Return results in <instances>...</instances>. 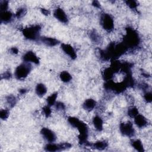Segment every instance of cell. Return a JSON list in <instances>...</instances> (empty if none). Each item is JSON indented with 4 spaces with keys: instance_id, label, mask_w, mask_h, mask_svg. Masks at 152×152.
Instances as JSON below:
<instances>
[{
    "instance_id": "7402d4cb",
    "label": "cell",
    "mask_w": 152,
    "mask_h": 152,
    "mask_svg": "<svg viewBox=\"0 0 152 152\" xmlns=\"http://www.w3.org/2000/svg\"><path fill=\"white\" fill-rule=\"evenodd\" d=\"M90 38H91V39L92 40V41H93L94 42H96V43L99 42L100 41V39L99 35L98 34V33H96L95 30L90 32Z\"/></svg>"
},
{
    "instance_id": "cb8c5ba5",
    "label": "cell",
    "mask_w": 152,
    "mask_h": 152,
    "mask_svg": "<svg viewBox=\"0 0 152 152\" xmlns=\"http://www.w3.org/2000/svg\"><path fill=\"white\" fill-rule=\"evenodd\" d=\"M7 100L8 103L9 104V105L11 106V107H13V106L16 105V99L14 96H8L7 98Z\"/></svg>"
},
{
    "instance_id": "836d02e7",
    "label": "cell",
    "mask_w": 152,
    "mask_h": 152,
    "mask_svg": "<svg viewBox=\"0 0 152 152\" xmlns=\"http://www.w3.org/2000/svg\"><path fill=\"white\" fill-rule=\"evenodd\" d=\"M93 6H94L95 7H97V8L100 7V4L99 3V1H94L93 2Z\"/></svg>"
},
{
    "instance_id": "ffe728a7",
    "label": "cell",
    "mask_w": 152,
    "mask_h": 152,
    "mask_svg": "<svg viewBox=\"0 0 152 152\" xmlns=\"http://www.w3.org/2000/svg\"><path fill=\"white\" fill-rule=\"evenodd\" d=\"M57 98V93H55L50 95L47 98V103L49 106L54 105L56 103V99Z\"/></svg>"
},
{
    "instance_id": "484cf974",
    "label": "cell",
    "mask_w": 152,
    "mask_h": 152,
    "mask_svg": "<svg viewBox=\"0 0 152 152\" xmlns=\"http://www.w3.org/2000/svg\"><path fill=\"white\" fill-rule=\"evenodd\" d=\"M43 112L46 117H49L51 114V109L50 108V106L47 105L44 106L43 108Z\"/></svg>"
},
{
    "instance_id": "f546056e",
    "label": "cell",
    "mask_w": 152,
    "mask_h": 152,
    "mask_svg": "<svg viewBox=\"0 0 152 152\" xmlns=\"http://www.w3.org/2000/svg\"><path fill=\"white\" fill-rule=\"evenodd\" d=\"M144 99L145 100L148 102L150 103L151 102L152 100V94L151 92H147L146 93H145L144 96Z\"/></svg>"
},
{
    "instance_id": "5b68a950",
    "label": "cell",
    "mask_w": 152,
    "mask_h": 152,
    "mask_svg": "<svg viewBox=\"0 0 152 152\" xmlns=\"http://www.w3.org/2000/svg\"><path fill=\"white\" fill-rule=\"evenodd\" d=\"M120 131L124 135L128 137H132L135 135V130L132 124L130 122L121 123L120 125Z\"/></svg>"
},
{
    "instance_id": "2e32d148",
    "label": "cell",
    "mask_w": 152,
    "mask_h": 152,
    "mask_svg": "<svg viewBox=\"0 0 152 152\" xmlns=\"http://www.w3.org/2000/svg\"><path fill=\"white\" fill-rule=\"evenodd\" d=\"M93 123L97 130L100 131L103 130V121L100 117L96 116L93 119Z\"/></svg>"
},
{
    "instance_id": "44dd1931",
    "label": "cell",
    "mask_w": 152,
    "mask_h": 152,
    "mask_svg": "<svg viewBox=\"0 0 152 152\" xmlns=\"http://www.w3.org/2000/svg\"><path fill=\"white\" fill-rule=\"evenodd\" d=\"M128 115L131 118H134L139 114V111L136 107H131L128 111Z\"/></svg>"
},
{
    "instance_id": "83f0119b",
    "label": "cell",
    "mask_w": 152,
    "mask_h": 152,
    "mask_svg": "<svg viewBox=\"0 0 152 152\" xmlns=\"http://www.w3.org/2000/svg\"><path fill=\"white\" fill-rule=\"evenodd\" d=\"M10 112L7 109H3L0 111V117L3 120L6 119L9 116Z\"/></svg>"
},
{
    "instance_id": "8992f818",
    "label": "cell",
    "mask_w": 152,
    "mask_h": 152,
    "mask_svg": "<svg viewBox=\"0 0 152 152\" xmlns=\"http://www.w3.org/2000/svg\"><path fill=\"white\" fill-rule=\"evenodd\" d=\"M40 133L43 135L44 139L50 143H54L56 140V138L55 133L49 128H43L41 130Z\"/></svg>"
},
{
    "instance_id": "9a60e30c",
    "label": "cell",
    "mask_w": 152,
    "mask_h": 152,
    "mask_svg": "<svg viewBox=\"0 0 152 152\" xmlns=\"http://www.w3.org/2000/svg\"><path fill=\"white\" fill-rule=\"evenodd\" d=\"M47 89L46 86H45L43 84L40 83L36 86V93L40 97L43 96L47 93Z\"/></svg>"
},
{
    "instance_id": "3957f363",
    "label": "cell",
    "mask_w": 152,
    "mask_h": 152,
    "mask_svg": "<svg viewBox=\"0 0 152 152\" xmlns=\"http://www.w3.org/2000/svg\"><path fill=\"white\" fill-rule=\"evenodd\" d=\"M40 27L39 25L25 28L23 30L24 36L29 40H36L39 38Z\"/></svg>"
},
{
    "instance_id": "277c9868",
    "label": "cell",
    "mask_w": 152,
    "mask_h": 152,
    "mask_svg": "<svg viewBox=\"0 0 152 152\" xmlns=\"http://www.w3.org/2000/svg\"><path fill=\"white\" fill-rule=\"evenodd\" d=\"M100 23L103 28L108 32L111 31L114 27V20L111 15L108 14H103L102 15Z\"/></svg>"
},
{
    "instance_id": "d6a6232c",
    "label": "cell",
    "mask_w": 152,
    "mask_h": 152,
    "mask_svg": "<svg viewBox=\"0 0 152 152\" xmlns=\"http://www.w3.org/2000/svg\"><path fill=\"white\" fill-rule=\"evenodd\" d=\"M10 52L11 53L13 54H18V52H19V50L16 47H13L12 48L11 50H10Z\"/></svg>"
},
{
    "instance_id": "7a4b0ae2",
    "label": "cell",
    "mask_w": 152,
    "mask_h": 152,
    "mask_svg": "<svg viewBox=\"0 0 152 152\" xmlns=\"http://www.w3.org/2000/svg\"><path fill=\"white\" fill-rule=\"evenodd\" d=\"M32 66L30 63H24L18 66L15 71L14 75L19 80L24 79L31 71Z\"/></svg>"
},
{
    "instance_id": "ac0fdd59",
    "label": "cell",
    "mask_w": 152,
    "mask_h": 152,
    "mask_svg": "<svg viewBox=\"0 0 152 152\" xmlns=\"http://www.w3.org/2000/svg\"><path fill=\"white\" fill-rule=\"evenodd\" d=\"M132 146L135 150H137L140 152H143L144 151L143 145L142 142L139 140H134L132 142Z\"/></svg>"
},
{
    "instance_id": "d4e9b609",
    "label": "cell",
    "mask_w": 152,
    "mask_h": 152,
    "mask_svg": "<svg viewBox=\"0 0 152 152\" xmlns=\"http://www.w3.org/2000/svg\"><path fill=\"white\" fill-rule=\"evenodd\" d=\"M127 5H128L129 6V7L131 9H136L137 7L138 6V4L137 2L134 1V0H129V1H126Z\"/></svg>"
},
{
    "instance_id": "603a6c76",
    "label": "cell",
    "mask_w": 152,
    "mask_h": 152,
    "mask_svg": "<svg viewBox=\"0 0 152 152\" xmlns=\"http://www.w3.org/2000/svg\"><path fill=\"white\" fill-rule=\"evenodd\" d=\"M68 121L69 123L70 124V125L75 128L80 121V120L78 118H75V117H69L68 119Z\"/></svg>"
},
{
    "instance_id": "e0dca14e",
    "label": "cell",
    "mask_w": 152,
    "mask_h": 152,
    "mask_svg": "<svg viewBox=\"0 0 152 152\" xmlns=\"http://www.w3.org/2000/svg\"><path fill=\"white\" fill-rule=\"evenodd\" d=\"M59 77H60L61 80H62V82H63L64 83H68V82H70L72 79V77H71V74L66 71H63L61 73Z\"/></svg>"
},
{
    "instance_id": "5bb4252c",
    "label": "cell",
    "mask_w": 152,
    "mask_h": 152,
    "mask_svg": "<svg viewBox=\"0 0 152 152\" xmlns=\"http://www.w3.org/2000/svg\"><path fill=\"white\" fill-rule=\"evenodd\" d=\"M114 74H115L114 72L112 70V69L110 67L105 69V70L103 71L102 73L103 78L106 82L111 80L114 77Z\"/></svg>"
},
{
    "instance_id": "d590c367",
    "label": "cell",
    "mask_w": 152,
    "mask_h": 152,
    "mask_svg": "<svg viewBox=\"0 0 152 152\" xmlns=\"http://www.w3.org/2000/svg\"><path fill=\"white\" fill-rule=\"evenodd\" d=\"M26 89H21V90H20V93H21V94H24L26 92Z\"/></svg>"
},
{
    "instance_id": "d6986e66",
    "label": "cell",
    "mask_w": 152,
    "mask_h": 152,
    "mask_svg": "<svg viewBox=\"0 0 152 152\" xmlns=\"http://www.w3.org/2000/svg\"><path fill=\"white\" fill-rule=\"evenodd\" d=\"M108 146V143L105 142H101L99 141L96 143H95L93 145L92 147L96 149H98L99 150H102L106 149Z\"/></svg>"
},
{
    "instance_id": "e575fe53",
    "label": "cell",
    "mask_w": 152,
    "mask_h": 152,
    "mask_svg": "<svg viewBox=\"0 0 152 152\" xmlns=\"http://www.w3.org/2000/svg\"><path fill=\"white\" fill-rule=\"evenodd\" d=\"M41 11H42V13L43 14L46 15V16H48V15L50 14V11H49L48 10H46V9L42 8V9H41Z\"/></svg>"
},
{
    "instance_id": "4dcf8cb0",
    "label": "cell",
    "mask_w": 152,
    "mask_h": 152,
    "mask_svg": "<svg viewBox=\"0 0 152 152\" xmlns=\"http://www.w3.org/2000/svg\"><path fill=\"white\" fill-rule=\"evenodd\" d=\"M56 108L58 110H64L65 109V105L62 102H56Z\"/></svg>"
},
{
    "instance_id": "4316f807",
    "label": "cell",
    "mask_w": 152,
    "mask_h": 152,
    "mask_svg": "<svg viewBox=\"0 0 152 152\" xmlns=\"http://www.w3.org/2000/svg\"><path fill=\"white\" fill-rule=\"evenodd\" d=\"M26 14V9L22 8H20L17 11V12L16 13V16L18 19H20V18L23 17Z\"/></svg>"
},
{
    "instance_id": "52a82bcc",
    "label": "cell",
    "mask_w": 152,
    "mask_h": 152,
    "mask_svg": "<svg viewBox=\"0 0 152 152\" xmlns=\"http://www.w3.org/2000/svg\"><path fill=\"white\" fill-rule=\"evenodd\" d=\"M23 59L24 63H33L35 64H38L39 63V60L38 56L32 51H29L26 52L23 56Z\"/></svg>"
},
{
    "instance_id": "ba28073f",
    "label": "cell",
    "mask_w": 152,
    "mask_h": 152,
    "mask_svg": "<svg viewBox=\"0 0 152 152\" xmlns=\"http://www.w3.org/2000/svg\"><path fill=\"white\" fill-rule=\"evenodd\" d=\"M54 17L61 23H68V19L67 14L62 8H56L54 11Z\"/></svg>"
},
{
    "instance_id": "9c48e42d",
    "label": "cell",
    "mask_w": 152,
    "mask_h": 152,
    "mask_svg": "<svg viewBox=\"0 0 152 152\" xmlns=\"http://www.w3.org/2000/svg\"><path fill=\"white\" fill-rule=\"evenodd\" d=\"M61 48L63 51L68 55L72 59H75L77 58V54L74 50V49L73 48L71 45L69 44H66L63 43L61 45Z\"/></svg>"
},
{
    "instance_id": "f1b7e54d",
    "label": "cell",
    "mask_w": 152,
    "mask_h": 152,
    "mask_svg": "<svg viewBox=\"0 0 152 152\" xmlns=\"http://www.w3.org/2000/svg\"><path fill=\"white\" fill-rule=\"evenodd\" d=\"M8 6V1H1V3H0V8H1V11H7Z\"/></svg>"
},
{
    "instance_id": "7c38bea8",
    "label": "cell",
    "mask_w": 152,
    "mask_h": 152,
    "mask_svg": "<svg viewBox=\"0 0 152 152\" xmlns=\"http://www.w3.org/2000/svg\"><path fill=\"white\" fill-rule=\"evenodd\" d=\"M96 105V102L95 100L92 99H89L85 100V102L83 105V108L85 110L90 111L93 110L95 108Z\"/></svg>"
},
{
    "instance_id": "30bf717a",
    "label": "cell",
    "mask_w": 152,
    "mask_h": 152,
    "mask_svg": "<svg viewBox=\"0 0 152 152\" xmlns=\"http://www.w3.org/2000/svg\"><path fill=\"white\" fill-rule=\"evenodd\" d=\"M134 123L138 127L143 128L147 125L148 121L143 115L138 114L134 117Z\"/></svg>"
},
{
    "instance_id": "8fae6325",
    "label": "cell",
    "mask_w": 152,
    "mask_h": 152,
    "mask_svg": "<svg viewBox=\"0 0 152 152\" xmlns=\"http://www.w3.org/2000/svg\"><path fill=\"white\" fill-rule=\"evenodd\" d=\"M40 39L42 42L49 47H54L59 43V41L57 39L52 38L42 37Z\"/></svg>"
},
{
    "instance_id": "1f68e13d",
    "label": "cell",
    "mask_w": 152,
    "mask_h": 152,
    "mask_svg": "<svg viewBox=\"0 0 152 152\" xmlns=\"http://www.w3.org/2000/svg\"><path fill=\"white\" fill-rule=\"evenodd\" d=\"M11 73H10V72L7 71V72H6V73L4 74V75H3V77H4V78L5 79H10V78L11 77Z\"/></svg>"
},
{
    "instance_id": "4fadbf2b",
    "label": "cell",
    "mask_w": 152,
    "mask_h": 152,
    "mask_svg": "<svg viewBox=\"0 0 152 152\" xmlns=\"http://www.w3.org/2000/svg\"><path fill=\"white\" fill-rule=\"evenodd\" d=\"M13 17L12 13L9 11H1V14H0V19H1V22L8 23L10 22Z\"/></svg>"
},
{
    "instance_id": "6da1fadb",
    "label": "cell",
    "mask_w": 152,
    "mask_h": 152,
    "mask_svg": "<svg viewBox=\"0 0 152 152\" xmlns=\"http://www.w3.org/2000/svg\"><path fill=\"white\" fill-rule=\"evenodd\" d=\"M127 48H132L137 47L140 43V38L139 34L131 28L126 29V34L123 42Z\"/></svg>"
}]
</instances>
